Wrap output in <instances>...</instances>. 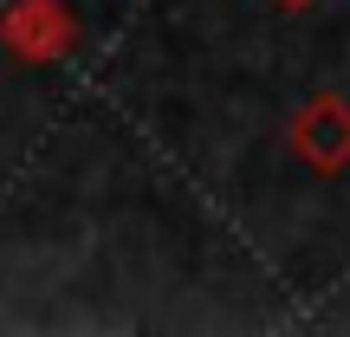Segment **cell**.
Instances as JSON below:
<instances>
[{"label":"cell","mask_w":350,"mask_h":337,"mask_svg":"<svg viewBox=\"0 0 350 337\" xmlns=\"http://www.w3.org/2000/svg\"><path fill=\"white\" fill-rule=\"evenodd\" d=\"M292 143H299V156H305V163H318V169H338V163H350V104H338V98H318L312 111L299 117Z\"/></svg>","instance_id":"1"},{"label":"cell","mask_w":350,"mask_h":337,"mask_svg":"<svg viewBox=\"0 0 350 337\" xmlns=\"http://www.w3.org/2000/svg\"><path fill=\"white\" fill-rule=\"evenodd\" d=\"M286 7H305V0H286Z\"/></svg>","instance_id":"2"}]
</instances>
